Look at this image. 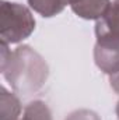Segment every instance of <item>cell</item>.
Segmentation results:
<instances>
[{"instance_id":"6da1fadb","label":"cell","mask_w":119,"mask_h":120,"mask_svg":"<svg viewBox=\"0 0 119 120\" xmlns=\"http://www.w3.org/2000/svg\"><path fill=\"white\" fill-rule=\"evenodd\" d=\"M1 74L17 94L31 95L39 91L48 80L49 68L44 57L32 48L23 45L8 50L1 42Z\"/></svg>"},{"instance_id":"7a4b0ae2","label":"cell","mask_w":119,"mask_h":120,"mask_svg":"<svg viewBox=\"0 0 119 120\" xmlns=\"http://www.w3.org/2000/svg\"><path fill=\"white\" fill-rule=\"evenodd\" d=\"M35 30V20L23 4L1 1L0 6V38L3 43H18L27 39Z\"/></svg>"},{"instance_id":"3957f363","label":"cell","mask_w":119,"mask_h":120,"mask_svg":"<svg viewBox=\"0 0 119 120\" xmlns=\"http://www.w3.org/2000/svg\"><path fill=\"white\" fill-rule=\"evenodd\" d=\"M94 60L97 67L108 75L119 73V42L97 41L94 46Z\"/></svg>"},{"instance_id":"277c9868","label":"cell","mask_w":119,"mask_h":120,"mask_svg":"<svg viewBox=\"0 0 119 120\" xmlns=\"http://www.w3.org/2000/svg\"><path fill=\"white\" fill-rule=\"evenodd\" d=\"M95 35L97 41L119 42V0L112 1L108 11L97 20Z\"/></svg>"},{"instance_id":"5b68a950","label":"cell","mask_w":119,"mask_h":120,"mask_svg":"<svg viewBox=\"0 0 119 120\" xmlns=\"http://www.w3.org/2000/svg\"><path fill=\"white\" fill-rule=\"evenodd\" d=\"M109 0H79L71 7L73 13L84 20H99L109 8Z\"/></svg>"},{"instance_id":"8992f818","label":"cell","mask_w":119,"mask_h":120,"mask_svg":"<svg viewBox=\"0 0 119 120\" xmlns=\"http://www.w3.org/2000/svg\"><path fill=\"white\" fill-rule=\"evenodd\" d=\"M0 119L1 120H18L21 115V103L20 99L8 92L4 87L0 88Z\"/></svg>"},{"instance_id":"52a82bcc","label":"cell","mask_w":119,"mask_h":120,"mask_svg":"<svg viewBox=\"0 0 119 120\" xmlns=\"http://www.w3.org/2000/svg\"><path fill=\"white\" fill-rule=\"evenodd\" d=\"M70 3L71 0H28L31 8L46 18L62 13L67 4L70 6Z\"/></svg>"},{"instance_id":"ba28073f","label":"cell","mask_w":119,"mask_h":120,"mask_svg":"<svg viewBox=\"0 0 119 120\" xmlns=\"http://www.w3.org/2000/svg\"><path fill=\"white\" fill-rule=\"evenodd\" d=\"M20 120H52V113L45 102L34 101L25 106Z\"/></svg>"},{"instance_id":"9c48e42d","label":"cell","mask_w":119,"mask_h":120,"mask_svg":"<svg viewBox=\"0 0 119 120\" xmlns=\"http://www.w3.org/2000/svg\"><path fill=\"white\" fill-rule=\"evenodd\" d=\"M64 120H101L99 116L88 109H80V110H74L73 113H70Z\"/></svg>"},{"instance_id":"30bf717a","label":"cell","mask_w":119,"mask_h":120,"mask_svg":"<svg viewBox=\"0 0 119 120\" xmlns=\"http://www.w3.org/2000/svg\"><path fill=\"white\" fill-rule=\"evenodd\" d=\"M109 84H111L112 90L115 91L116 94H119V73H116V74H114V75L109 77Z\"/></svg>"},{"instance_id":"8fae6325","label":"cell","mask_w":119,"mask_h":120,"mask_svg":"<svg viewBox=\"0 0 119 120\" xmlns=\"http://www.w3.org/2000/svg\"><path fill=\"white\" fill-rule=\"evenodd\" d=\"M116 116H118V120H119V102L116 103Z\"/></svg>"}]
</instances>
